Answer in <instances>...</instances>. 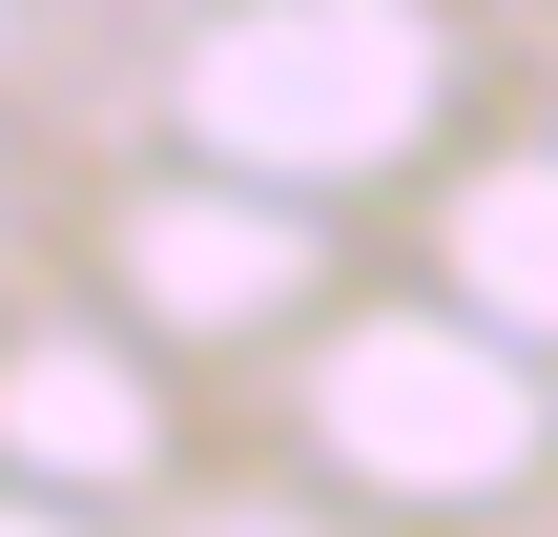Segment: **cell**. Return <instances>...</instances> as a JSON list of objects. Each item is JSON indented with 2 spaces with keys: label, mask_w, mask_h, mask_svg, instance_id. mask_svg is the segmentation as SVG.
<instances>
[]
</instances>
